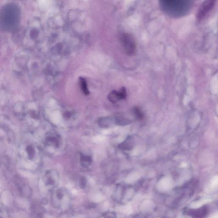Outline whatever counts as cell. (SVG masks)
Here are the masks:
<instances>
[{"instance_id": "8992f818", "label": "cell", "mask_w": 218, "mask_h": 218, "mask_svg": "<svg viewBox=\"0 0 218 218\" xmlns=\"http://www.w3.org/2000/svg\"><path fill=\"white\" fill-rule=\"evenodd\" d=\"M108 98L109 100L113 103H116L119 100H121L118 95V92H117L115 91H113L109 94L108 96Z\"/></svg>"}, {"instance_id": "3957f363", "label": "cell", "mask_w": 218, "mask_h": 218, "mask_svg": "<svg viewBox=\"0 0 218 218\" xmlns=\"http://www.w3.org/2000/svg\"><path fill=\"white\" fill-rule=\"evenodd\" d=\"M121 41L127 54L132 55L135 54L136 51V44L133 35L130 34H123L121 36Z\"/></svg>"}, {"instance_id": "9c48e42d", "label": "cell", "mask_w": 218, "mask_h": 218, "mask_svg": "<svg viewBox=\"0 0 218 218\" xmlns=\"http://www.w3.org/2000/svg\"><path fill=\"white\" fill-rule=\"evenodd\" d=\"M120 99H125L127 96V93H126V89L124 87H122L121 90L118 92Z\"/></svg>"}, {"instance_id": "5b68a950", "label": "cell", "mask_w": 218, "mask_h": 218, "mask_svg": "<svg viewBox=\"0 0 218 218\" xmlns=\"http://www.w3.org/2000/svg\"><path fill=\"white\" fill-rule=\"evenodd\" d=\"M112 123V121L110 118H100L98 122V124L101 128H108Z\"/></svg>"}, {"instance_id": "277c9868", "label": "cell", "mask_w": 218, "mask_h": 218, "mask_svg": "<svg viewBox=\"0 0 218 218\" xmlns=\"http://www.w3.org/2000/svg\"><path fill=\"white\" fill-rule=\"evenodd\" d=\"M216 1H204L198 9L196 19L199 21L204 19L214 7Z\"/></svg>"}, {"instance_id": "30bf717a", "label": "cell", "mask_w": 218, "mask_h": 218, "mask_svg": "<svg viewBox=\"0 0 218 218\" xmlns=\"http://www.w3.org/2000/svg\"><path fill=\"white\" fill-rule=\"evenodd\" d=\"M103 216L104 218H117L116 213L112 211L107 212Z\"/></svg>"}, {"instance_id": "52a82bcc", "label": "cell", "mask_w": 218, "mask_h": 218, "mask_svg": "<svg viewBox=\"0 0 218 218\" xmlns=\"http://www.w3.org/2000/svg\"><path fill=\"white\" fill-rule=\"evenodd\" d=\"M79 81H80L81 88H82L83 92L86 95L89 94V91L88 90V88H87V84H86V81L85 80L84 78L80 77L79 78Z\"/></svg>"}, {"instance_id": "7a4b0ae2", "label": "cell", "mask_w": 218, "mask_h": 218, "mask_svg": "<svg viewBox=\"0 0 218 218\" xmlns=\"http://www.w3.org/2000/svg\"><path fill=\"white\" fill-rule=\"evenodd\" d=\"M70 201V194L66 189H55L52 197L53 205L55 208L63 209L69 206Z\"/></svg>"}, {"instance_id": "6da1fadb", "label": "cell", "mask_w": 218, "mask_h": 218, "mask_svg": "<svg viewBox=\"0 0 218 218\" xmlns=\"http://www.w3.org/2000/svg\"><path fill=\"white\" fill-rule=\"evenodd\" d=\"M192 1H162L161 7L168 14L173 16H180L189 11L192 6Z\"/></svg>"}, {"instance_id": "8fae6325", "label": "cell", "mask_w": 218, "mask_h": 218, "mask_svg": "<svg viewBox=\"0 0 218 218\" xmlns=\"http://www.w3.org/2000/svg\"><path fill=\"white\" fill-rule=\"evenodd\" d=\"M134 113L136 116V117L137 118H139V119H141V118H142L143 117V115L142 112H141L140 110L138 108H135L134 110Z\"/></svg>"}, {"instance_id": "7c38bea8", "label": "cell", "mask_w": 218, "mask_h": 218, "mask_svg": "<svg viewBox=\"0 0 218 218\" xmlns=\"http://www.w3.org/2000/svg\"><path fill=\"white\" fill-rule=\"evenodd\" d=\"M7 193L6 192H4L3 193L2 196V199L3 201V203L5 204H7L8 200L7 198Z\"/></svg>"}, {"instance_id": "ba28073f", "label": "cell", "mask_w": 218, "mask_h": 218, "mask_svg": "<svg viewBox=\"0 0 218 218\" xmlns=\"http://www.w3.org/2000/svg\"><path fill=\"white\" fill-rule=\"evenodd\" d=\"M81 164L83 167H87L91 164L92 160L90 156L82 155L81 158Z\"/></svg>"}]
</instances>
